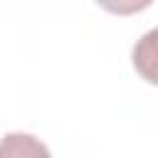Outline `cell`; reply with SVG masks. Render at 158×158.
Wrapping results in <instances>:
<instances>
[{
    "mask_svg": "<svg viewBox=\"0 0 158 158\" xmlns=\"http://www.w3.org/2000/svg\"><path fill=\"white\" fill-rule=\"evenodd\" d=\"M131 59H133V69H136L148 84H156V86H158V27L148 30V32L133 44Z\"/></svg>",
    "mask_w": 158,
    "mask_h": 158,
    "instance_id": "obj_1",
    "label": "cell"
},
{
    "mask_svg": "<svg viewBox=\"0 0 158 158\" xmlns=\"http://www.w3.org/2000/svg\"><path fill=\"white\" fill-rule=\"evenodd\" d=\"M0 158H52L49 148L30 133H7L2 138Z\"/></svg>",
    "mask_w": 158,
    "mask_h": 158,
    "instance_id": "obj_2",
    "label": "cell"
},
{
    "mask_svg": "<svg viewBox=\"0 0 158 158\" xmlns=\"http://www.w3.org/2000/svg\"><path fill=\"white\" fill-rule=\"evenodd\" d=\"M96 2L114 15H136V12L146 10L153 0H96Z\"/></svg>",
    "mask_w": 158,
    "mask_h": 158,
    "instance_id": "obj_3",
    "label": "cell"
}]
</instances>
